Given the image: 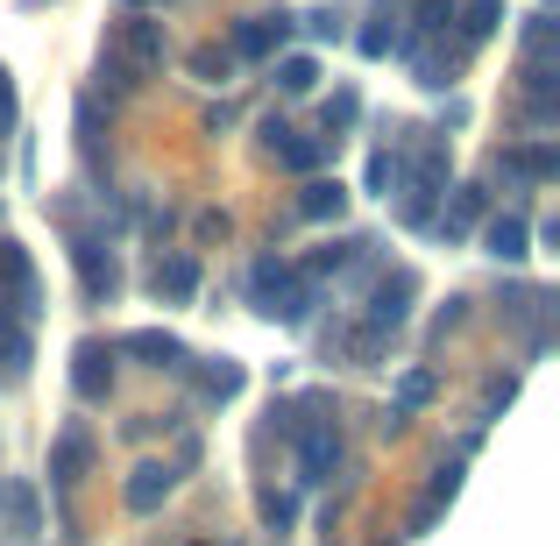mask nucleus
<instances>
[{
  "label": "nucleus",
  "instance_id": "10",
  "mask_svg": "<svg viewBox=\"0 0 560 546\" xmlns=\"http://www.w3.org/2000/svg\"><path fill=\"white\" fill-rule=\"evenodd\" d=\"M71 391H79L85 405H100V397L114 391V348H100V341L71 348Z\"/></svg>",
  "mask_w": 560,
  "mask_h": 546
},
{
  "label": "nucleus",
  "instance_id": "3",
  "mask_svg": "<svg viewBox=\"0 0 560 546\" xmlns=\"http://www.w3.org/2000/svg\"><path fill=\"white\" fill-rule=\"evenodd\" d=\"M291 448H299V483H327L334 468H341V426H334V419H313V405H305Z\"/></svg>",
  "mask_w": 560,
  "mask_h": 546
},
{
  "label": "nucleus",
  "instance_id": "12",
  "mask_svg": "<svg viewBox=\"0 0 560 546\" xmlns=\"http://www.w3.org/2000/svg\"><path fill=\"white\" fill-rule=\"evenodd\" d=\"M128 356H142V362H150V369H171V376H185V369H191V348L178 341V334H164V327H142V334H128Z\"/></svg>",
  "mask_w": 560,
  "mask_h": 546
},
{
  "label": "nucleus",
  "instance_id": "11",
  "mask_svg": "<svg viewBox=\"0 0 560 546\" xmlns=\"http://www.w3.org/2000/svg\"><path fill=\"white\" fill-rule=\"evenodd\" d=\"M150 291H156L164 305H191V299H199V263H191L185 248L156 256V270H150Z\"/></svg>",
  "mask_w": 560,
  "mask_h": 546
},
{
  "label": "nucleus",
  "instance_id": "26",
  "mask_svg": "<svg viewBox=\"0 0 560 546\" xmlns=\"http://www.w3.org/2000/svg\"><path fill=\"white\" fill-rule=\"evenodd\" d=\"M504 171H518V178H553V150H547V142H525V150H504Z\"/></svg>",
  "mask_w": 560,
  "mask_h": 546
},
{
  "label": "nucleus",
  "instance_id": "31",
  "mask_svg": "<svg viewBox=\"0 0 560 546\" xmlns=\"http://www.w3.org/2000/svg\"><path fill=\"white\" fill-rule=\"evenodd\" d=\"M191 234H199V242H228V213H220V206H206V213L191 220Z\"/></svg>",
  "mask_w": 560,
  "mask_h": 546
},
{
  "label": "nucleus",
  "instance_id": "17",
  "mask_svg": "<svg viewBox=\"0 0 560 546\" xmlns=\"http://www.w3.org/2000/svg\"><path fill=\"white\" fill-rule=\"evenodd\" d=\"M355 256H370V242H355V234H341V242H327V248H313V256H305V284H319V277H327V270H348V263H355Z\"/></svg>",
  "mask_w": 560,
  "mask_h": 546
},
{
  "label": "nucleus",
  "instance_id": "34",
  "mask_svg": "<svg viewBox=\"0 0 560 546\" xmlns=\"http://www.w3.org/2000/svg\"><path fill=\"white\" fill-rule=\"evenodd\" d=\"M305 28H313V36H341V14L319 8V14H305Z\"/></svg>",
  "mask_w": 560,
  "mask_h": 546
},
{
  "label": "nucleus",
  "instance_id": "25",
  "mask_svg": "<svg viewBox=\"0 0 560 546\" xmlns=\"http://www.w3.org/2000/svg\"><path fill=\"white\" fill-rule=\"evenodd\" d=\"M242 383H248V376H242V362H228V356H220V362L199 376V391L213 397V405H228V397H242Z\"/></svg>",
  "mask_w": 560,
  "mask_h": 546
},
{
  "label": "nucleus",
  "instance_id": "7",
  "mask_svg": "<svg viewBox=\"0 0 560 546\" xmlns=\"http://www.w3.org/2000/svg\"><path fill=\"white\" fill-rule=\"evenodd\" d=\"M71 263H79V284L93 305H107L114 291H121V263H114V248H100L93 234H71Z\"/></svg>",
  "mask_w": 560,
  "mask_h": 546
},
{
  "label": "nucleus",
  "instance_id": "14",
  "mask_svg": "<svg viewBox=\"0 0 560 546\" xmlns=\"http://www.w3.org/2000/svg\"><path fill=\"white\" fill-rule=\"evenodd\" d=\"M313 299H319V284H305V277H291V284L277 291L270 305H262V320H277V327H305V320H313Z\"/></svg>",
  "mask_w": 560,
  "mask_h": 546
},
{
  "label": "nucleus",
  "instance_id": "29",
  "mask_svg": "<svg viewBox=\"0 0 560 546\" xmlns=\"http://www.w3.org/2000/svg\"><path fill=\"white\" fill-rule=\"evenodd\" d=\"M362 114V100H355V85H341V93L327 100V142H341V128Z\"/></svg>",
  "mask_w": 560,
  "mask_h": 546
},
{
  "label": "nucleus",
  "instance_id": "35",
  "mask_svg": "<svg viewBox=\"0 0 560 546\" xmlns=\"http://www.w3.org/2000/svg\"><path fill=\"white\" fill-rule=\"evenodd\" d=\"M8 128H14V79L0 71V136H8Z\"/></svg>",
  "mask_w": 560,
  "mask_h": 546
},
{
  "label": "nucleus",
  "instance_id": "15",
  "mask_svg": "<svg viewBox=\"0 0 560 546\" xmlns=\"http://www.w3.org/2000/svg\"><path fill=\"white\" fill-rule=\"evenodd\" d=\"M0 511H8V533L14 539H36L43 533V504H36L28 483H8V490H0Z\"/></svg>",
  "mask_w": 560,
  "mask_h": 546
},
{
  "label": "nucleus",
  "instance_id": "8",
  "mask_svg": "<svg viewBox=\"0 0 560 546\" xmlns=\"http://www.w3.org/2000/svg\"><path fill=\"white\" fill-rule=\"evenodd\" d=\"M93 454H100V448H93V433L71 419L65 433L50 440V483H57V490H79V483L93 476Z\"/></svg>",
  "mask_w": 560,
  "mask_h": 546
},
{
  "label": "nucleus",
  "instance_id": "28",
  "mask_svg": "<svg viewBox=\"0 0 560 546\" xmlns=\"http://www.w3.org/2000/svg\"><path fill=\"white\" fill-rule=\"evenodd\" d=\"M454 490H462V462H440V468H433V483H425V504L447 511V504H454Z\"/></svg>",
  "mask_w": 560,
  "mask_h": 546
},
{
  "label": "nucleus",
  "instance_id": "18",
  "mask_svg": "<svg viewBox=\"0 0 560 546\" xmlns=\"http://www.w3.org/2000/svg\"><path fill=\"white\" fill-rule=\"evenodd\" d=\"M476 220H482V191H476V185H454V199H447V213H440V220H433V228H440V234H447V242H462V234H468V228H476Z\"/></svg>",
  "mask_w": 560,
  "mask_h": 546
},
{
  "label": "nucleus",
  "instance_id": "22",
  "mask_svg": "<svg viewBox=\"0 0 560 546\" xmlns=\"http://www.w3.org/2000/svg\"><path fill=\"white\" fill-rule=\"evenodd\" d=\"M433 391H440L433 369H405V376H397V405H390V411H405V419H411L419 405H433Z\"/></svg>",
  "mask_w": 560,
  "mask_h": 546
},
{
  "label": "nucleus",
  "instance_id": "32",
  "mask_svg": "<svg viewBox=\"0 0 560 546\" xmlns=\"http://www.w3.org/2000/svg\"><path fill=\"white\" fill-rule=\"evenodd\" d=\"M262 519H270V533H284V525L299 519V504H291V497H277V490H270V497H262Z\"/></svg>",
  "mask_w": 560,
  "mask_h": 546
},
{
  "label": "nucleus",
  "instance_id": "37",
  "mask_svg": "<svg viewBox=\"0 0 560 546\" xmlns=\"http://www.w3.org/2000/svg\"><path fill=\"white\" fill-rule=\"evenodd\" d=\"M128 14H150V8H171V0H121Z\"/></svg>",
  "mask_w": 560,
  "mask_h": 546
},
{
  "label": "nucleus",
  "instance_id": "23",
  "mask_svg": "<svg viewBox=\"0 0 560 546\" xmlns=\"http://www.w3.org/2000/svg\"><path fill=\"white\" fill-rule=\"evenodd\" d=\"M313 85H319V65H313V57H277V93L305 100Z\"/></svg>",
  "mask_w": 560,
  "mask_h": 546
},
{
  "label": "nucleus",
  "instance_id": "33",
  "mask_svg": "<svg viewBox=\"0 0 560 546\" xmlns=\"http://www.w3.org/2000/svg\"><path fill=\"white\" fill-rule=\"evenodd\" d=\"M348 356H355V362H376V356H383V334H370V327H362L355 341H348Z\"/></svg>",
  "mask_w": 560,
  "mask_h": 546
},
{
  "label": "nucleus",
  "instance_id": "6",
  "mask_svg": "<svg viewBox=\"0 0 560 546\" xmlns=\"http://www.w3.org/2000/svg\"><path fill=\"white\" fill-rule=\"evenodd\" d=\"M411 299H419V277H411V270L376 277V291H370V320H362V327H370V334L405 327V320H411Z\"/></svg>",
  "mask_w": 560,
  "mask_h": 546
},
{
  "label": "nucleus",
  "instance_id": "4",
  "mask_svg": "<svg viewBox=\"0 0 560 546\" xmlns=\"http://www.w3.org/2000/svg\"><path fill=\"white\" fill-rule=\"evenodd\" d=\"M291 14L277 8V14H248V22H234V36H228V57L234 65H262V57H277L284 50V36H291Z\"/></svg>",
  "mask_w": 560,
  "mask_h": 546
},
{
  "label": "nucleus",
  "instance_id": "1",
  "mask_svg": "<svg viewBox=\"0 0 560 546\" xmlns=\"http://www.w3.org/2000/svg\"><path fill=\"white\" fill-rule=\"evenodd\" d=\"M107 57L128 71V79H150V71H164L171 57V36H164V14H121L107 36Z\"/></svg>",
  "mask_w": 560,
  "mask_h": 546
},
{
  "label": "nucleus",
  "instance_id": "21",
  "mask_svg": "<svg viewBox=\"0 0 560 546\" xmlns=\"http://www.w3.org/2000/svg\"><path fill=\"white\" fill-rule=\"evenodd\" d=\"M397 43H405V36H397V8H390V0H376L370 28H362V57H390Z\"/></svg>",
  "mask_w": 560,
  "mask_h": 546
},
{
  "label": "nucleus",
  "instance_id": "24",
  "mask_svg": "<svg viewBox=\"0 0 560 546\" xmlns=\"http://www.w3.org/2000/svg\"><path fill=\"white\" fill-rule=\"evenodd\" d=\"M497 22H504V0H468V8H462V43L497 36Z\"/></svg>",
  "mask_w": 560,
  "mask_h": 546
},
{
  "label": "nucleus",
  "instance_id": "19",
  "mask_svg": "<svg viewBox=\"0 0 560 546\" xmlns=\"http://www.w3.org/2000/svg\"><path fill=\"white\" fill-rule=\"evenodd\" d=\"M291 277H299V263H284V256H262L256 270H248V299H256V313H262V305H270L277 291L291 284Z\"/></svg>",
  "mask_w": 560,
  "mask_h": 546
},
{
  "label": "nucleus",
  "instance_id": "27",
  "mask_svg": "<svg viewBox=\"0 0 560 546\" xmlns=\"http://www.w3.org/2000/svg\"><path fill=\"white\" fill-rule=\"evenodd\" d=\"M191 71H199L206 85H228V71H234L228 43H199V50H191Z\"/></svg>",
  "mask_w": 560,
  "mask_h": 546
},
{
  "label": "nucleus",
  "instance_id": "20",
  "mask_svg": "<svg viewBox=\"0 0 560 546\" xmlns=\"http://www.w3.org/2000/svg\"><path fill=\"white\" fill-rule=\"evenodd\" d=\"M28 376V327L22 320H0V383Z\"/></svg>",
  "mask_w": 560,
  "mask_h": 546
},
{
  "label": "nucleus",
  "instance_id": "13",
  "mask_svg": "<svg viewBox=\"0 0 560 546\" xmlns=\"http://www.w3.org/2000/svg\"><path fill=\"white\" fill-rule=\"evenodd\" d=\"M482 248H490L497 263H525L533 256V228H525L518 213H497L490 228H482Z\"/></svg>",
  "mask_w": 560,
  "mask_h": 546
},
{
  "label": "nucleus",
  "instance_id": "16",
  "mask_svg": "<svg viewBox=\"0 0 560 546\" xmlns=\"http://www.w3.org/2000/svg\"><path fill=\"white\" fill-rule=\"evenodd\" d=\"M299 213L305 220H341L348 213V185L341 178H313V185L299 191Z\"/></svg>",
  "mask_w": 560,
  "mask_h": 546
},
{
  "label": "nucleus",
  "instance_id": "9",
  "mask_svg": "<svg viewBox=\"0 0 560 546\" xmlns=\"http://www.w3.org/2000/svg\"><path fill=\"white\" fill-rule=\"evenodd\" d=\"M171 490H178V468H171V462H136V476H128L121 504L136 511V519H150V511H164Z\"/></svg>",
  "mask_w": 560,
  "mask_h": 546
},
{
  "label": "nucleus",
  "instance_id": "36",
  "mask_svg": "<svg viewBox=\"0 0 560 546\" xmlns=\"http://www.w3.org/2000/svg\"><path fill=\"white\" fill-rule=\"evenodd\" d=\"M511 397H518V383H511V376H504V383H490V397H482V411H504Z\"/></svg>",
  "mask_w": 560,
  "mask_h": 546
},
{
  "label": "nucleus",
  "instance_id": "30",
  "mask_svg": "<svg viewBox=\"0 0 560 546\" xmlns=\"http://www.w3.org/2000/svg\"><path fill=\"white\" fill-rule=\"evenodd\" d=\"M397 178H405V164H397L390 150H376V156H370V191H383V199H390V185H397Z\"/></svg>",
  "mask_w": 560,
  "mask_h": 546
},
{
  "label": "nucleus",
  "instance_id": "5",
  "mask_svg": "<svg viewBox=\"0 0 560 546\" xmlns=\"http://www.w3.org/2000/svg\"><path fill=\"white\" fill-rule=\"evenodd\" d=\"M262 142H270V156H277L284 171H299V178H313V171L334 156V142H327V136H299L291 121H262Z\"/></svg>",
  "mask_w": 560,
  "mask_h": 546
},
{
  "label": "nucleus",
  "instance_id": "2",
  "mask_svg": "<svg viewBox=\"0 0 560 546\" xmlns=\"http://www.w3.org/2000/svg\"><path fill=\"white\" fill-rule=\"evenodd\" d=\"M43 313V284H36V263H28L22 242H0V320H36Z\"/></svg>",
  "mask_w": 560,
  "mask_h": 546
}]
</instances>
